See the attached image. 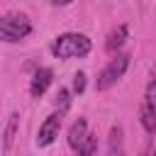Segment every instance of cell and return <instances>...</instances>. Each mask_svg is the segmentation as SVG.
Returning <instances> with one entry per match:
<instances>
[{
  "instance_id": "obj_7",
  "label": "cell",
  "mask_w": 156,
  "mask_h": 156,
  "mask_svg": "<svg viewBox=\"0 0 156 156\" xmlns=\"http://www.w3.org/2000/svg\"><path fill=\"white\" fill-rule=\"evenodd\" d=\"M88 136H90V132H88V119H85V117H78V119L68 127L66 141H68V146H71L73 151H80V146L88 141Z\"/></svg>"
},
{
  "instance_id": "obj_5",
  "label": "cell",
  "mask_w": 156,
  "mask_h": 156,
  "mask_svg": "<svg viewBox=\"0 0 156 156\" xmlns=\"http://www.w3.org/2000/svg\"><path fill=\"white\" fill-rule=\"evenodd\" d=\"M61 122H63V112H51L44 122H41V127H39V134H37V146H49V144H54L56 141V136H58V129H61Z\"/></svg>"
},
{
  "instance_id": "obj_1",
  "label": "cell",
  "mask_w": 156,
  "mask_h": 156,
  "mask_svg": "<svg viewBox=\"0 0 156 156\" xmlns=\"http://www.w3.org/2000/svg\"><path fill=\"white\" fill-rule=\"evenodd\" d=\"M90 51H93V41H90V37H85L80 32L58 34L51 44V54L56 58H83Z\"/></svg>"
},
{
  "instance_id": "obj_11",
  "label": "cell",
  "mask_w": 156,
  "mask_h": 156,
  "mask_svg": "<svg viewBox=\"0 0 156 156\" xmlns=\"http://www.w3.org/2000/svg\"><path fill=\"white\" fill-rule=\"evenodd\" d=\"M71 95H73V90L58 88V93H56V107H58V112H66L71 107Z\"/></svg>"
},
{
  "instance_id": "obj_4",
  "label": "cell",
  "mask_w": 156,
  "mask_h": 156,
  "mask_svg": "<svg viewBox=\"0 0 156 156\" xmlns=\"http://www.w3.org/2000/svg\"><path fill=\"white\" fill-rule=\"evenodd\" d=\"M139 122L146 134L156 132V78H151L146 83V90H144V98L139 105Z\"/></svg>"
},
{
  "instance_id": "obj_8",
  "label": "cell",
  "mask_w": 156,
  "mask_h": 156,
  "mask_svg": "<svg viewBox=\"0 0 156 156\" xmlns=\"http://www.w3.org/2000/svg\"><path fill=\"white\" fill-rule=\"evenodd\" d=\"M17 129H20V112H10L7 122L2 127V156L10 154V149L15 144V136H17Z\"/></svg>"
},
{
  "instance_id": "obj_12",
  "label": "cell",
  "mask_w": 156,
  "mask_h": 156,
  "mask_svg": "<svg viewBox=\"0 0 156 156\" xmlns=\"http://www.w3.org/2000/svg\"><path fill=\"white\" fill-rule=\"evenodd\" d=\"M78 156H98V134H90L88 141L80 146V151H76Z\"/></svg>"
},
{
  "instance_id": "obj_13",
  "label": "cell",
  "mask_w": 156,
  "mask_h": 156,
  "mask_svg": "<svg viewBox=\"0 0 156 156\" xmlns=\"http://www.w3.org/2000/svg\"><path fill=\"white\" fill-rule=\"evenodd\" d=\"M71 90H73L76 95H80V93L85 90V73H83V71L73 73V85H71Z\"/></svg>"
},
{
  "instance_id": "obj_9",
  "label": "cell",
  "mask_w": 156,
  "mask_h": 156,
  "mask_svg": "<svg viewBox=\"0 0 156 156\" xmlns=\"http://www.w3.org/2000/svg\"><path fill=\"white\" fill-rule=\"evenodd\" d=\"M127 37H129V29H127V24H119L117 29H112V32L107 34V41H105V51L117 56V51L124 46Z\"/></svg>"
},
{
  "instance_id": "obj_10",
  "label": "cell",
  "mask_w": 156,
  "mask_h": 156,
  "mask_svg": "<svg viewBox=\"0 0 156 156\" xmlns=\"http://www.w3.org/2000/svg\"><path fill=\"white\" fill-rule=\"evenodd\" d=\"M110 156H122V127L110 129Z\"/></svg>"
},
{
  "instance_id": "obj_3",
  "label": "cell",
  "mask_w": 156,
  "mask_h": 156,
  "mask_svg": "<svg viewBox=\"0 0 156 156\" xmlns=\"http://www.w3.org/2000/svg\"><path fill=\"white\" fill-rule=\"evenodd\" d=\"M129 54H117L115 58H110V63L98 73V78H95V90L98 93H102V90H110L124 73H127V68H129Z\"/></svg>"
},
{
  "instance_id": "obj_2",
  "label": "cell",
  "mask_w": 156,
  "mask_h": 156,
  "mask_svg": "<svg viewBox=\"0 0 156 156\" xmlns=\"http://www.w3.org/2000/svg\"><path fill=\"white\" fill-rule=\"evenodd\" d=\"M32 34V22L24 12H7L0 17V39L12 44Z\"/></svg>"
},
{
  "instance_id": "obj_6",
  "label": "cell",
  "mask_w": 156,
  "mask_h": 156,
  "mask_svg": "<svg viewBox=\"0 0 156 156\" xmlns=\"http://www.w3.org/2000/svg\"><path fill=\"white\" fill-rule=\"evenodd\" d=\"M51 83H54V71H51L49 66H39V68L34 71L32 80H29V93H32V98H41V95L49 90Z\"/></svg>"
},
{
  "instance_id": "obj_14",
  "label": "cell",
  "mask_w": 156,
  "mask_h": 156,
  "mask_svg": "<svg viewBox=\"0 0 156 156\" xmlns=\"http://www.w3.org/2000/svg\"><path fill=\"white\" fill-rule=\"evenodd\" d=\"M151 156H156V151H154V154H151Z\"/></svg>"
}]
</instances>
